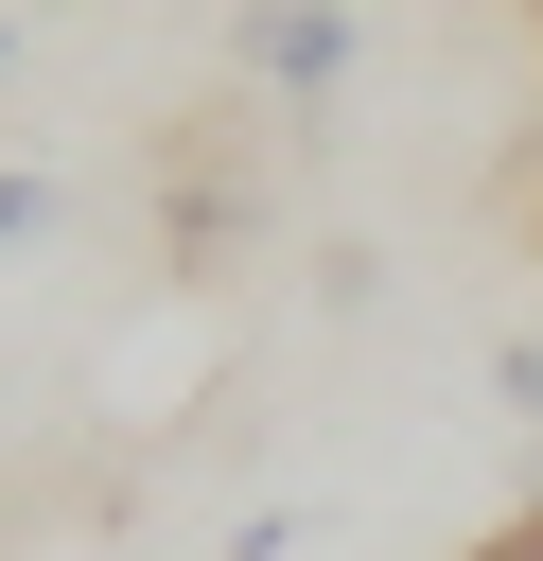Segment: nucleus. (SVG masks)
<instances>
[{
  "mask_svg": "<svg viewBox=\"0 0 543 561\" xmlns=\"http://www.w3.org/2000/svg\"><path fill=\"white\" fill-rule=\"evenodd\" d=\"M228 70L315 140V123L350 105V70H368V18H350V0H245V18H228Z\"/></svg>",
  "mask_w": 543,
  "mask_h": 561,
  "instance_id": "obj_1",
  "label": "nucleus"
},
{
  "mask_svg": "<svg viewBox=\"0 0 543 561\" xmlns=\"http://www.w3.org/2000/svg\"><path fill=\"white\" fill-rule=\"evenodd\" d=\"M70 228H88V193H70L53 158H0V263H53Z\"/></svg>",
  "mask_w": 543,
  "mask_h": 561,
  "instance_id": "obj_2",
  "label": "nucleus"
},
{
  "mask_svg": "<svg viewBox=\"0 0 543 561\" xmlns=\"http://www.w3.org/2000/svg\"><path fill=\"white\" fill-rule=\"evenodd\" d=\"M490 386H508V421L543 438V333H508V351H490Z\"/></svg>",
  "mask_w": 543,
  "mask_h": 561,
  "instance_id": "obj_3",
  "label": "nucleus"
},
{
  "mask_svg": "<svg viewBox=\"0 0 543 561\" xmlns=\"http://www.w3.org/2000/svg\"><path fill=\"white\" fill-rule=\"evenodd\" d=\"M473 561H543V508H525V526H508V543H473Z\"/></svg>",
  "mask_w": 543,
  "mask_h": 561,
  "instance_id": "obj_4",
  "label": "nucleus"
},
{
  "mask_svg": "<svg viewBox=\"0 0 543 561\" xmlns=\"http://www.w3.org/2000/svg\"><path fill=\"white\" fill-rule=\"evenodd\" d=\"M18 53H35V35H18V0H0V88H18Z\"/></svg>",
  "mask_w": 543,
  "mask_h": 561,
  "instance_id": "obj_5",
  "label": "nucleus"
}]
</instances>
